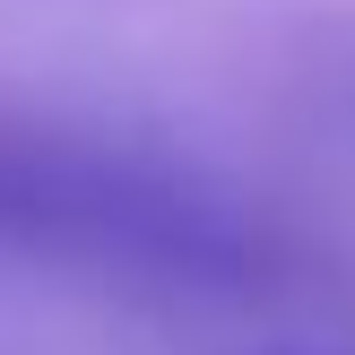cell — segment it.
<instances>
[{
	"label": "cell",
	"instance_id": "obj_1",
	"mask_svg": "<svg viewBox=\"0 0 355 355\" xmlns=\"http://www.w3.org/2000/svg\"><path fill=\"white\" fill-rule=\"evenodd\" d=\"M0 269L165 312H277L321 286L286 217L208 165L0 113Z\"/></svg>",
	"mask_w": 355,
	"mask_h": 355
}]
</instances>
